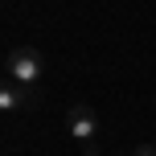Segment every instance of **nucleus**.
I'll return each instance as SVG.
<instances>
[{"label": "nucleus", "mask_w": 156, "mask_h": 156, "mask_svg": "<svg viewBox=\"0 0 156 156\" xmlns=\"http://www.w3.org/2000/svg\"><path fill=\"white\" fill-rule=\"evenodd\" d=\"M4 74L12 78V82H21V86L41 82V74H45V58H41V49H33V45H16V49H8V58H4Z\"/></svg>", "instance_id": "nucleus-1"}, {"label": "nucleus", "mask_w": 156, "mask_h": 156, "mask_svg": "<svg viewBox=\"0 0 156 156\" xmlns=\"http://www.w3.org/2000/svg\"><path fill=\"white\" fill-rule=\"evenodd\" d=\"M94 127H99V119H94V111L86 107V103L70 107V115H66V132H70L78 144H90V140H94Z\"/></svg>", "instance_id": "nucleus-2"}, {"label": "nucleus", "mask_w": 156, "mask_h": 156, "mask_svg": "<svg viewBox=\"0 0 156 156\" xmlns=\"http://www.w3.org/2000/svg\"><path fill=\"white\" fill-rule=\"evenodd\" d=\"M33 103V94H29V86H21V82H12V78H4V86H0V111H21V107H29Z\"/></svg>", "instance_id": "nucleus-3"}, {"label": "nucleus", "mask_w": 156, "mask_h": 156, "mask_svg": "<svg viewBox=\"0 0 156 156\" xmlns=\"http://www.w3.org/2000/svg\"><path fill=\"white\" fill-rule=\"evenodd\" d=\"M132 156H156V144H140V148H136Z\"/></svg>", "instance_id": "nucleus-4"}, {"label": "nucleus", "mask_w": 156, "mask_h": 156, "mask_svg": "<svg viewBox=\"0 0 156 156\" xmlns=\"http://www.w3.org/2000/svg\"><path fill=\"white\" fill-rule=\"evenodd\" d=\"M82 156H103V152H99V144L90 140V144H82Z\"/></svg>", "instance_id": "nucleus-5"}]
</instances>
